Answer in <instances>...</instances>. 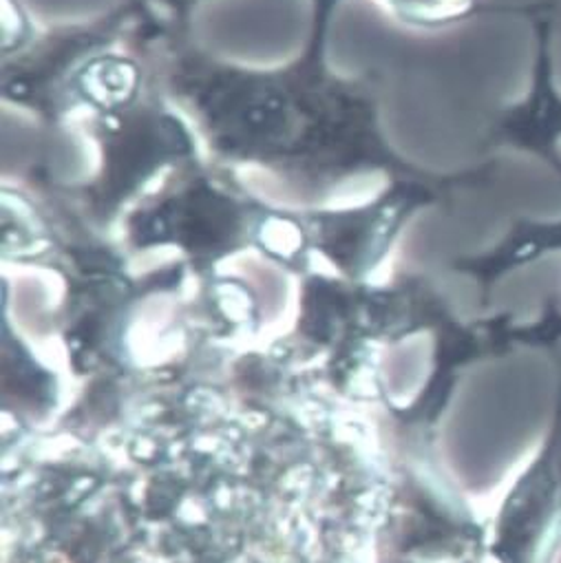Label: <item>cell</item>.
<instances>
[{
  "label": "cell",
  "instance_id": "1",
  "mask_svg": "<svg viewBox=\"0 0 561 563\" xmlns=\"http://www.w3.org/2000/svg\"><path fill=\"white\" fill-rule=\"evenodd\" d=\"M561 548V385L539 453L506 497L495 554L502 563H552Z\"/></svg>",
  "mask_w": 561,
  "mask_h": 563
},
{
  "label": "cell",
  "instance_id": "2",
  "mask_svg": "<svg viewBox=\"0 0 561 563\" xmlns=\"http://www.w3.org/2000/svg\"><path fill=\"white\" fill-rule=\"evenodd\" d=\"M552 5H530L526 19L532 23L537 38V56L532 65L530 87L524 100L506 107L491 129L495 146H508L539 157L561 179V91L554 80L552 60V19L546 14Z\"/></svg>",
  "mask_w": 561,
  "mask_h": 563
},
{
  "label": "cell",
  "instance_id": "3",
  "mask_svg": "<svg viewBox=\"0 0 561 563\" xmlns=\"http://www.w3.org/2000/svg\"><path fill=\"white\" fill-rule=\"evenodd\" d=\"M561 252V219L541 221L530 217H517L506 234L484 254L469 256L455 263V267L473 276L480 286L482 301L486 303L499 280L526 265L537 263L546 254Z\"/></svg>",
  "mask_w": 561,
  "mask_h": 563
},
{
  "label": "cell",
  "instance_id": "4",
  "mask_svg": "<svg viewBox=\"0 0 561 563\" xmlns=\"http://www.w3.org/2000/svg\"><path fill=\"white\" fill-rule=\"evenodd\" d=\"M517 345L526 347H541V350H554L561 343V308L554 299H548L543 303L541 317L535 323L517 325L515 330Z\"/></svg>",
  "mask_w": 561,
  "mask_h": 563
}]
</instances>
